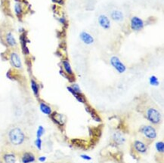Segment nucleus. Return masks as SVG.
I'll return each instance as SVG.
<instances>
[{"label": "nucleus", "instance_id": "8", "mask_svg": "<svg viewBox=\"0 0 164 163\" xmlns=\"http://www.w3.org/2000/svg\"><path fill=\"white\" fill-rule=\"evenodd\" d=\"M134 149L137 153L141 154L146 153L147 151V146L145 142L141 141H135L133 144Z\"/></svg>", "mask_w": 164, "mask_h": 163}, {"label": "nucleus", "instance_id": "13", "mask_svg": "<svg viewBox=\"0 0 164 163\" xmlns=\"http://www.w3.org/2000/svg\"><path fill=\"white\" fill-rule=\"evenodd\" d=\"M110 17L114 21H117V22H120L123 20V14H122V11H118V10H114L110 13Z\"/></svg>", "mask_w": 164, "mask_h": 163}, {"label": "nucleus", "instance_id": "26", "mask_svg": "<svg viewBox=\"0 0 164 163\" xmlns=\"http://www.w3.org/2000/svg\"><path fill=\"white\" fill-rule=\"evenodd\" d=\"M53 1H54V2H62V0H53Z\"/></svg>", "mask_w": 164, "mask_h": 163}, {"label": "nucleus", "instance_id": "24", "mask_svg": "<svg viewBox=\"0 0 164 163\" xmlns=\"http://www.w3.org/2000/svg\"><path fill=\"white\" fill-rule=\"evenodd\" d=\"M80 157L82 158V159H84V160H86V161H90L92 160V157L88 155H86V154H82V155H80Z\"/></svg>", "mask_w": 164, "mask_h": 163}, {"label": "nucleus", "instance_id": "16", "mask_svg": "<svg viewBox=\"0 0 164 163\" xmlns=\"http://www.w3.org/2000/svg\"><path fill=\"white\" fill-rule=\"evenodd\" d=\"M63 66H64V70H65V72L68 75H73V74H74V73H73L72 67H71L70 64L68 61H67V60L63 61Z\"/></svg>", "mask_w": 164, "mask_h": 163}, {"label": "nucleus", "instance_id": "21", "mask_svg": "<svg viewBox=\"0 0 164 163\" xmlns=\"http://www.w3.org/2000/svg\"><path fill=\"white\" fill-rule=\"evenodd\" d=\"M44 133H45V129L43 128V126L39 125L37 129V131H36V137H37V138H41V137L43 135Z\"/></svg>", "mask_w": 164, "mask_h": 163}, {"label": "nucleus", "instance_id": "14", "mask_svg": "<svg viewBox=\"0 0 164 163\" xmlns=\"http://www.w3.org/2000/svg\"><path fill=\"white\" fill-rule=\"evenodd\" d=\"M39 108H40V110L42 113L48 115V116L52 114V108L48 105V104H45V103H40V104H39Z\"/></svg>", "mask_w": 164, "mask_h": 163}, {"label": "nucleus", "instance_id": "19", "mask_svg": "<svg viewBox=\"0 0 164 163\" xmlns=\"http://www.w3.org/2000/svg\"><path fill=\"white\" fill-rule=\"evenodd\" d=\"M149 82L150 85L152 86H158L160 85V82H159L158 78L156 76H151L149 78Z\"/></svg>", "mask_w": 164, "mask_h": 163}, {"label": "nucleus", "instance_id": "6", "mask_svg": "<svg viewBox=\"0 0 164 163\" xmlns=\"http://www.w3.org/2000/svg\"><path fill=\"white\" fill-rule=\"evenodd\" d=\"M10 63L13 67L16 69H21L22 68V61L21 57L17 51H12L10 54Z\"/></svg>", "mask_w": 164, "mask_h": 163}, {"label": "nucleus", "instance_id": "7", "mask_svg": "<svg viewBox=\"0 0 164 163\" xmlns=\"http://www.w3.org/2000/svg\"><path fill=\"white\" fill-rule=\"evenodd\" d=\"M21 161L22 163H34L36 161V156L30 151H25L21 154Z\"/></svg>", "mask_w": 164, "mask_h": 163}, {"label": "nucleus", "instance_id": "23", "mask_svg": "<svg viewBox=\"0 0 164 163\" xmlns=\"http://www.w3.org/2000/svg\"><path fill=\"white\" fill-rule=\"evenodd\" d=\"M71 88H72L73 90H74V91L75 93H77V94H82V91H81L80 88H79V86L77 84L73 85L71 86Z\"/></svg>", "mask_w": 164, "mask_h": 163}, {"label": "nucleus", "instance_id": "2", "mask_svg": "<svg viewBox=\"0 0 164 163\" xmlns=\"http://www.w3.org/2000/svg\"><path fill=\"white\" fill-rule=\"evenodd\" d=\"M145 117L149 122L154 125H159L162 120L161 113L154 107L147 108L145 112Z\"/></svg>", "mask_w": 164, "mask_h": 163}, {"label": "nucleus", "instance_id": "22", "mask_svg": "<svg viewBox=\"0 0 164 163\" xmlns=\"http://www.w3.org/2000/svg\"><path fill=\"white\" fill-rule=\"evenodd\" d=\"M42 141L41 138H36V141H35V145L37 147L38 149L41 150L42 149Z\"/></svg>", "mask_w": 164, "mask_h": 163}, {"label": "nucleus", "instance_id": "12", "mask_svg": "<svg viewBox=\"0 0 164 163\" xmlns=\"http://www.w3.org/2000/svg\"><path fill=\"white\" fill-rule=\"evenodd\" d=\"M2 159L5 163H16L17 157L14 153L13 152H7L5 153L2 156Z\"/></svg>", "mask_w": 164, "mask_h": 163}, {"label": "nucleus", "instance_id": "9", "mask_svg": "<svg viewBox=\"0 0 164 163\" xmlns=\"http://www.w3.org/2000/svg\"><path fill=\"white\" fill-rule=\"evenodd\" d=\"M98 24L104 30H109L110 28L111 24H110V21L107 16L104 15V14H101L98 17Z\"/></svg>", "mask_w": 164, "mask_h": 163}, {"label": "nucleus", "instance_id": "20", "mask_svg": "<svg viewBox=\"0 0 164 163\" xmlns=\"http://www.w3.org/2000/svg\"><path fill=\"white\" fill-rule=\"evenodd\" d=\"M14 11H15L16 14H17L18 16H20L21 15V14H22L23 12V9H22V7H21V5L20 4V3H16L15 6H14Z\"/></svg>", "mask_w": 164, "mask_h": 163}, {"label": "nucleus", "instance_id": "11", "mask_svg": "<svg viewBox=\"0 0 164 163\" xmlns=\"http://www.w3.org/2000/svg\"><path fill=\"white\" fill-rule=\"evenodd\" d=\"M5 41L6 44L11 48H14L17 46V41L14 38V34L11 32H7L5 35Z\"/></svg>", "mask_w": 164, "mask_h": 163}, {"label": "nucleus", "instance_id": "4", "mask_svg": "<svg viewBox=\"0 0 164 163\" xmlns=\"http://www.w3.org/2000/svg\"><path fill=\"white\" fill-rule=\"evenodd\" d=\"M141 131H142V134H143L147 140H150V141L154 140L157 136V131H156L154 128L151 125L142 126V129H141Z\"/></svg>", "mask_w": 164, "mask_h": 163}, {"label": "nucleus", "instance_id": "3", "mask_svg": "<svg viewBox=\"0 0 164 163\" xmlns=\"http://www.w3.org/2000/svg\"><path fill=\"white\" fill-rule=\"evenodd\" d=\"M110 64L119 74H123L126 70V66L120 61V59L117 56H113L110 60Z\"/></svg>", "mask_w": 164, "mask_h": 163}, {"label": "nucleus", "instance_id": "5", "mask_svg": "<svg viewBox=\"0 0 164 163\" xmlns=\"http://www.w3.org/2000/svg\"><path fill=\"white\" fill-rule=\"evenodd\" d=\"M130 26L132 30L140 31L145 26V23H144L143 20L141 19L140 18H138L137 16H134L131 19Z\"/></svg>", "mask_w": 164, "mask_h": 163}, {"label": "nucleus", "instance_id": "18", "mask_svg": "<svg viewBox=\"0 0 164 163\" xmlns=\"http://www.w3.org/2000/svg\"><path fill=\"white\" fill-rule=\"evenodd\" d=\"M114 139L118 144H122L123 142H125V138L122 137V135L120 133H116L114 134Z\"/></svg>", "mask_w": 164, "mask_h": 163}, {"label": "nucleus", "instance_id": "17", "mask_svg": "<svg viewBox=\"0 0 164 163\" xmlns=\"http://www.w3.org/2000/svg\"><path fill=\"white\" fill-rule=\"evenodd\" d=\"M156 149L160 153H163L164 152V143L163 141H158L155 144Z\"/></svg>", "mask_w": 164, "mask_h": 163}, {"label": "nucleus", "instance_id": "1", "mask_svg": "<svg viewBox=\"0 0 164 163\" xmlns=\"http://www.w3.org/2000/svg\"><path fill=\"white\" fill-rule=\"evenodd\" d=\"M5 137L8 146L16 150L24 149L30 142L29 135L25 129L18 125H10L6 130Z\"/></svg>", "mask_w": 164, "mask_h": 163}, {"label": "nucleus", "instance_id": "25", "mask_svg": "<svg viewBox=\"0 0 164 163\" xmlns=\"http://www.w3.org/2000/svg\"><path fill=\"white\" fill-rule=\"evenodd\" d=\"M38 160H39L40 162H44L46 161V156H40V157H39Z\"/></svg>", "mask_w": 164, "mask_h": 163}, {"label": "nucleus", "instance_id": "10", "mask_svg": "<svg viewBox=\"0 0 164 163\" xmlns=\"http://www.w3.org/2000/svg\"><path fill=\"white\" fill-rule=\"evenodd\" d=\"M79 38L80 40L86 45H92L94 43V38L91 34L86 31H82L79 34Z\"/></svg>", "mask_w": 164, "mask_h": 163}, {"label": "nucleus", "instance_id": "15", "mask_svg": "<svg viewBox=\"0 0 164 163\" xmlns=\"http://www.w3.org/2000/svg\"><path fill=\"white\" fill-rule=\"evenodd\" d=\"M30 85H31V89H32L33 92H34V95L36 97H38L39 96V85H38L37 82L36 81L32 79L30 82Z\"/></svg>", "mask_w": 164, "mask_h": 163}]
</instances>
